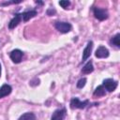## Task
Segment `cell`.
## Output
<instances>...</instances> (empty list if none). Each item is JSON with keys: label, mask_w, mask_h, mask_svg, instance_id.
I'll list each match as a JSON object with an SVG mask.
<instances>
[{"label": "cell", "mask_w": 120, "mask_h": 120, "mask_svg": "<svg viewBox=\"0 0 120 120\" xmlns=\"http://www.w3.org/2000/svg\"><path fill=\"white\" fill-rule=\"evenodd\" d=\"M93 14H94L95 18L98 19V21L107 20L109 17V12L106 8H98V7L93 8Z\"/></svg>", "instance_id": "obj_1"}, {"label": "cell", "mask_w": 120, "mask_h": 120, "mask_svg": "<svg viewBox=\"0 0 120 120\" xmlns=\"http://www.w3.org/2000/svg\"><path fill=\"white\" fill-rule=\"evenodd\" d=\"M89 104V100L88 99H85L83 101L80 100L79 98H72L71 100H70V103H69V107L70 109L74 110V109H84L87 105Z\"/></svg>", "instance_id": "obj_2"}, {"label": "cell", "mask_w": 120, "mask_h": 120, "mask_svg": "<svg viewBox=\"0 0 120 120\" xmlns=\"http://www.w3.org/2000/svg\"><path fill=\"white\" fill-rule=\"evenodd\" d=\"M54 27L56 28V30H58L60 33H63V34L68 33L72 29V25L69 22H60V21H57V22H54Z\"/></svg>", "instance_id": "obj_3"}, {"label": "cell", "mask_w": 120, "mask_h": 120, "mask_svg": "<svg viewBox=\"0 0 120 120\" xmlns=\"http://www.w3.org/2000/svg\"><path fill=\"white\" fill-rule=\"evenodd\" d=\"M101 85H102V86L104 87V89L107 90L108 92H113V91L116 89L117 85H118V82L115 81V80H113V79H110V78H109V79L103 80Z\"/></svg>", "instance_id": "obj_4"}, {"label": "cell", "mask_w": 120, "mask_h": 120, "mask_svg": "<svg viewBox=\"0 0 120 120\" xmlns=\"http://www.w3.org/2000/svg\"><path fill=\"white\" fill-rule=\"evenodd\" d=\"M22 56H23V52L22 51H21L20 49H15V50H12L9 53V57L11 59V61L15 64H19L22 62Z\"/></svg>", "instance_id": "obj_5"}, {"label": "cell", "mask_w": 120, "mask_h": 120, "mask_svg": "<svg viewBox=\"0 0 120 120\" xmlns=\"http://www.w3.org/2000/svg\"><path fill=\"white\" fill-rule=\"evenodd\" d=\"M93 41L92 40H90V41H88V43H87V45H86V47L83 49V51H82V62H84L85 60H87L89 57H90V55H91V52H92V50H93Z\"/></svg>", "instance_id": "obj_6"}, {"label": "cell", "mask_w": 120, "mask_h": 120, "mask_svg": "<svg viewBox=\"0 0 120 120\" xmlns=\"http://www.w3.org/2000/svg\"><path fill=\"white\" fill-rule=\"evenodd\" d=\"M67 111L66 108H61V109H57L53 112L51 120H64L65 116H66Z\"/></svg>", "instance_id": "obj_7"}, {"label": "cell", "mask_w": 120, "mask_h": 120, "mask_svg": "<svg viewBox=\"0 0 120 120\" xmlns=\"http://www.w3.org/2000/svg\"><path fill=\"white\" fill-rule=\"evenodd\" d=\"M109 54H110L109 50L104 46H99L95 52V56L97 58H107Z\"/></svg>", "instance_id": "obj_8"}, {"label": "cell", "mask_w": 120, "mask_h": 120, "mask_svg": "<svg viewBox=\"0 0 120 120\" xmlns=\"http://www.w3.org/2000/svg\"><path fill=\"white\" fill-rule=\"evenodd\" d=\"M21 22H22V15H21V13H15L14 17L8 22V29H10V30L14 29Z\"/></svg>", "instance_id": "obj_9"}, {"label": "cell", "mask_w": 120, "mask_h": 120, "mask_svg": "<svg viewBox=\"0 0 120 120\" xmlns=\"http://www.w3.org/2000/svg\"><path fill=\"white\" fill-rule=\"evenodd\" d=\"M12 91V87L9 85V84H3L1 87H0V98H3L7 96H8Z\"/></svg>", "instance_id": "obj_10"}, {"label": "cell", "mask_w": 120, "mask_h": 120, "mask_svg": "<svg viewBox=\"0 0 120 120\" xmlns=\"http://www.w3.org/2000/svg\"><path fill=\"white\" fill-rule=\"evenodd\" d=\"M37 14H38V12H37V10H35V9H34V10L24 11V12L21 13V15H22V21H23V22H27V21H29L30 19L34 18Z\"/></svg>", "instance_id": "obj_11"}, {"label": "cell", "mask_w": 120, "mask_h": 120, "mask_svg": "<svg viewBox=\"0 0 120 120\" xmlns=\"http://www.w3.org/2000/svg\"><path fill=\"white\" fill-rule=\"evenodd\" d=\"M94 71V67H93V62L92 60H89L82 68V74H90Z\"/></svg>", "instance_id": "obj_12"}, {"label": "cell", "mask_w": 120, "mask_h": 120, "mask_svg": "<svg viewBox=\"0 0 120 120\" xmlns=\"http://www.w3.org/2000/svg\"><path fill=\"white\" fill-rule=\"evenodd\" d=\"M105 95H106V90L104 89V87L102 85H98L93 92L94 97H103Z\"/></svg>", "instance_id": "obj_13"}, {"label": "cell", "mask_w": 120, "mask_h": 120, "mask_svg": "<svg viewBox=\"0 0 120 120\" xmlns=\"http://www.w3.org/2000/svg\"><path fill=\"white\" fill-rule=\"evenodd\" d=\"M18 120H37V117L34 112H25L22 114Z\"/></svg>", "instance_id": "obj_14"}, {"label": "cell", "mask_w": 120, "mask_h": 120, "mask_svg": "<svg viewBox=\"0 0 120 120\" xmlns=\"http://www.w3.org/2000/svg\"><path fill=\"white\" fill-rule=\"evenodd\" d=\"M110 43H111L112 46L114 45L116 48H120V34L117 33L116 35H114V36L111 38Z\"/></svg>", "instance_id": "obj_15"}, {"label": "cell", "mask_w": 120, "mask_h": 120, "mask_svg": "<svg viewBox=\"0 0 120 120\" xmlns=\"http://www.w3.org/2000/svg\"><path fill=\"white\" fill-rule=\"evenodd\" d=\"M85 83H86V78H82V79H80V80L77 82L76 86H77V88H80V89H81V88L84 87Z\"/></svg>", "instance_id": "obj_16"}, {"label": "cell", "mask_w": 120, "mask_h": 120, "mask_svg": "<svg viewBox=\"0 0 120 120\" xmlns=\"http://www.w3.org/2000/svg\"><path fill=\"white\" fill-rule=\"evenodd\" d=\"M59 5L63 8H68V7H69L70 6V2L68 1V0H61V1H59Z\"/></svg>", "instance_id": "obj_17"}, {"label": "cell", "mask_w": 120, "mask_h": 120, "mask_svg": "<svg viewBox=\"0 0 120 120\" xmlns=\"http://www.w3.org/2000/svg\"><path fill=\"white\" fill-rule=\"evenodd\" d=\"M22 0H19V1H15V0H13V1L2 2V3H0V5H1V6H8V5H11V4H19V3H22Z\"/></svg>", "instance_id": "obj_18"}, {"label": "cell", "mask_w": 120, "mask_h": 120, "mask_svg": "<svg viewBox=\"0 0 120 120\" xmlns=\"http://www.w3.org/2000/svg\"><path fill=\"white\" fill-rule=\"evenodd\" d=\"M39 79L38 78H34L33 80H31L30 82H29V84L31 85V86H36V85H38L39 84Z\"/></svg>", "instance_id": "obj_19"}, {"label": "cell", "mask_w": 120, "mask_h": 120, "mask_svg": "<svg viewBox=\"0 0 120 120\" xmlns=\"http://www.w3.org/2000/svg\"><path fill=\"white\" fill-rule=\"evenodd\" d=\"M46 14H47L48 16H53V15H55V14H56V10H55L53 8H48V9H47Z\"/></svg>", "instance_id": "obj_20"}, {"label": "cell", "mask_w": 120, "mask_h": 120, "mask_svg": "<svg viewBox=\"0 0 120 120\" xmlns=\"http://www.w3.org/2000/svg\"><path fill=\"white\" fill-rule=\"evenodd\" d=\"M36 4H38V5H43L44 3L42 1H36Z\"/></svg>", "instance_id": "obj_21"}, {"label": "cell", "mask_w": 120, "mask_h": 120, "mask_svg": "<svg viewBox=\"0 0 120 120\" xmlns=\"http://www.w3.org/2000/svg\"><path fill=\"white\" fill-rule=\"evenodd\" d=\"M1 70L2 69H1V64H0V77H1Z\"/></svg>", "instance_id": "obj_22"}]
</instances>
